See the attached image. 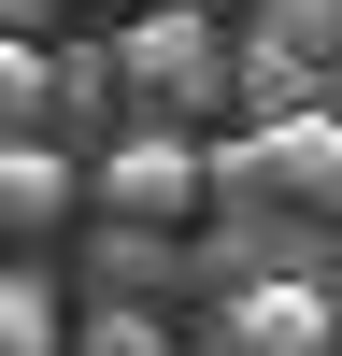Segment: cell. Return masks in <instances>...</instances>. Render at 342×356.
I'll return each mask as SVG.
<instances>
[{
  "label": "cell",
  "instance_id": "4",
  "mask_svg": "<svg viewBox=\"0 0 342 356\" xmlns=\"http://www.w3.org/2000/svg\"><path fill=\"white\" fill-rule=\"evenodd\" d=\"M228 356H328L342 328H328V300H314L300 271H271V285H228V328H214Z\"/></svg>",
  "mask_w": 342,
  "mask_h": 356
},
{
  "label": "cell",
  "instance_id": "6",
  "mask_svg": "<svg viewBox=\"0 0 342 356\" xmlns=\"http://www.w3.org/2000/svg\"><path fill=\"white\" fill-rule=\"evenodd\" d=\"M0 214H15V228H57V214H72V157L15 129V157H0Z\"/></svg>",
  "mask_w": 342,
  "mask_h": 356
},
{
  "label": "cell",
  "instance_id": "11",
  "mask_svg": "<svg viewBox=\"0 0 342 356\" xmlns=\"http://www.w3.org/2000/svg\"><path fill=\"white\" fill-rule=\"evenodd\" d=\"M0 15H15V29H28V43H43V29H57V15H72V0H0Z\"/></svg>",
  "mask_w": 342,
  "mask_h": 356
},
{
  "label": "cell",
  "instance_id": "9",
  "mask_svg": "<svg viewBox=\"0 0 342 356\" xmlns=\"http://www.w3.org/2000/svg\"><path fill=\"white\" fill-rule=\"evenodd\" d=\"M256 29H271V43H314V57H342V0H271Z\"/></svg>",
  "mask_w": 342,
  "mask_h": 356
},
{
  "label": "cell",
  "instance_id": "5",
  "mask_svg": "<svg viewBox=\"0 0 342 356\" xmlns=\"http://www.w3.org/2000/svg\"><path fill=\"white\" fill-rule=\"evenodd\" d=\"M243 114H256V129L328 114V100H314V43H271V29H256V43H243Z\"/></svg>",
  "mask_w": 342,
  "mask_h": 356
},
{
  "label": "cell",
  "instance_id": "7",
  "mask_svg": "<svg viewBox=\"0 0 342 356\" xmlns=\"http://www.w3.org/2000/svg\"><path fill=\"white\" fill-rule=\"evenodd\" d=\"M57 342H72L57 285H43V271H15V285H0V356H57Z\"/></svg>",
  "mask_w": 342,
  "mask_h": 356
},
{
  "label": "cell",
  "instance_id": "2",
  "mask_svg": "<svg viewBox=\"0 0 342 356\" xmlns=\"http://www.w3.org/2000/svg\"><path fill=\"white\" fill-rule=\"evenodd\" d=\"M114 57H129V114H171V129H186V114H214V86H243V72L214 57V29H200V0L129 15V29H114Z\"/></svg>",
  "mask_w": 342,
  "mask_h": 356
},
{
  "label": "cell",
  "instance_id": "3",
  "mask_svg": "<svg viewBox=\"0 0 342 356\" xmlns=\"http://www.w3.org/2000/svg\"><path fill=\"white\" fill-rule=\"evenodd\" d=\"M200 186H214V157H200L171 114H142V129L100 157V200H114V214H142V228H186V214H200Z\"/></svg>",
  "mask_w": 342,
  "mask_h": 356
},
{
  "label": "cell",
  "instance_id": "10",
  "mask_svg": "<svg viewBox=\"0 0 342 356\" xmlns=\"http://www.w3.org/2000/svg\"><path fill=\"white\" fill-rule=\"evenodd\" d=\"M86 356H171L157 328H129V314H100V342H86Z\"/></svg>",
  "mask_w": 342,
  "mask_h": 356
},
{
  "label": "cell",
  "instance_id": "1",
  "mask_svg": "<svg viewBox=\"0 0 342 356\" xmlns=\"http://www.w3.org/2000/svg\"><path fill=\"white\" fill-rule=\"evenodd\" d=\"M214 186L228 200H256V214H342V129L328 114H285V129H243V143H214Z\"/></svg>",
  "mask_w": 342,
  "mask_h": 356
},
{
  "label": "cell",
  "instance_id": "8",
  "mask_svg": "<svg viewBox=\"0 0 342 356\" xmlns=\"http://www.w3.org/2000/svg\"><path fill=\"white\" fill-rule=\"evenodd\" d=\"M0 114H15V129H43V114H57V43H28V29L0 43Z\"/></svg>",
  "mask_w": 342,
  "mask_h": 356
},
{
  "label": "cell",
  "instance_id": "12",
  "mask_svg": "<svg viewBox=\"0 0 342 356\" xmlns=\"http://www.w3.org/2000/svg\"><path fill=\"white\" fill-rule=\"evenodd\" d=\"M214 356H228V342H214Z\"/></svg>",
  "mask_w": 342,
  "mask_h": 356
}]
</instances>
